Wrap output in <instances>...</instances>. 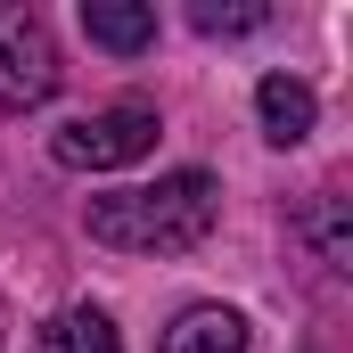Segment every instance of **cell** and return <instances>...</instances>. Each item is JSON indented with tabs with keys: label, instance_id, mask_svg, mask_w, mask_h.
<instances>
[{
	"label": "cell",
	"instance_id": "1",
	"mask_svg": "<svg viewBox=\"0 0 353 353\" xmlns=\"http://www.w3.org/2000/svg\"><path fill=\"white\" fill-rule=\"evenodd\" d=\"M214 205H222L214 173H165L157 189L90 197V239L115 255H189L214 230Z\"/></svg>",
	"mask_w": 353,
	"mask_h": 353
},
{
	"label": "cell",
	"instance_id": "2",
	"mask_svg": "<svg viewBox=\"0 0 353 353\" xmlns=\"http://www.w3.org/2000/svg\"><path fill=\"white\" fill-rule=\"evenodd\" d=\"M148 148H157V107H140V99H123V107H107V115H83V123H66V132L50 140V157L74 165V173L140 165Z\"/></svg>",
	"mask_w": 353,
	"mask_h": 353
},
{
	"label": "cell",
	"instance_id": "3",
	"mask_svg": "<svg viewBox=\"0 0 353 353\" xmlns=\"http://www.w3.org/2000/svg\"><path fill=\"white\" fill-rule=\"evenodd\" d=\"M50 90H58V50H50V33H41V25H8V33H0V107L25 115V107H41Z\"/></svg>",
	"mask_w": 353,
	"mask_h": 353
},
{
	"label": "cell",
	"instance_id": "4",
	"mask_svg": "<svg viewBox=\"0 0 353 353\" xmlns=\"http://www.w3.org/2000/svg\"><path fill=\"white\" fill-rule=\"evenodd\" d=\"M255 115H263V132L279 140V148H296V140H312L321 99L296 83V74H263V83H255Z\"/></svg>",
	"mask_w": 353,
	"mask_h": 353
},
{
	"label": "cell",
	"instance_id": "5",
	"mask_svg": "<svg viewBox=\"0 0 353 353\" xmlns=\"http://www.w3.org/2000/svg\"><path fill=\"white\" fill-rule=\"evenodd\" d=\"M157 353H247V321L230 304H189L173 329H165Z\"/></svg>",
	"mask_w": 353,
	"mask_h": 353
},
{
	"label": "cell",
	"instance_id": "6",
	"mask_svg": "<svg viewBox=\"0 0 353 353\" xmlns=\"http://www.w3.org/2000/svg\"><path fill=\"white\" fill-rule=\"evenodd\" d=\"M83 33L99 41V50L132 58V50L157 41V8H140V0H83Z\"/></svg>",
	"mask_w": 353,
	"mask_h": 353
},
{
	"label": "cell",
	"instance_id": "7",
	"mask_svg": "<svg viewBox=\"0 0 353 353\" xmlns=\"http://www.w3.org/2000/svg\"><path fill=\"white\" fill-rule=\"evenodd\" d=\"M33 353H123V337L107 312H58V321H41Z\"/></svg>",
	"mask_w": 353,
	"mask_h": 353
},
{
	"label": "cell",
	"instance_id": "8",
	"mask_svg": "<svg viewBox=\"0 0 353 353\" xmlns=\"http://www.w3.org/2000/svg\"><path fill=\"white\" fill-rule=\"evenodd\" d=\"M263 17H271V8H255V0H247V8H222V0H197V8H189L197 33H255Z\"/></svg>",
	"mask_w": 353,
	"mask_h": 353
}]
</instances>
